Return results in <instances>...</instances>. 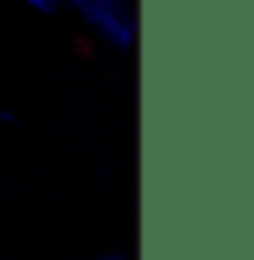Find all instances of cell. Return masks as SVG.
Listing matches in <instances>:
<instances>
[{
    "label": "cell",
    "mask_w": 254,
    "mask_h": 260,
    "mask_svg": "<svg viewBox=\"0 0 254 260\" xmlns=\"http://www.w3.org/2000/svg\"><path fill=\"white\" fill-rule=\"evenodd\" d=\"M78 18L111 48L129 51L138 42V9L132 0H69Z\"/></svg>",
    "instance_id": "6da1fadb"
},
{
    "label": "cell",
    "mask_w": 254,
    "mask_h": 260,
    "mask_svg": "<svg viewBox=\"0 0 254 260\" xmlns=\"http://www.w3.org/2000/svg\"><path fill=\"white\" fill-rule=\"evenodd\" d=\"M30 9H36V12H42V15H57L60 9H63V0H24Z\"/></svg>",
    "instance_id": "7a4b0ae2"
},
{
    "label": "cell",
    "mask_w": 254,
    "mask_h": 260,
    "mask_svg": "<svg viewBox=\"0 0 254 260\" xmlns=\"http://www.w3.org/2000/svg\"><path fill=\"white\" fill-rule=\"evenodd\" d=\"M0 123H3V126H18V117H15L12 111H6V108H0Z\"/></svg>",
    "instance_id": "3957f363"
},
{
    "label": "cell",
    "mask_w": 254,
    "mask_h": 260,
    "mask_svg": "<svg viewBox=\"0 0 254 260\" xmlns=\"http://www.w3.org/2000/svg\"><path fill=\"white\" fill-rule=\"evenodd\" d=\"M93 260H129L123 251H108V254H99V257H93Z\"/></svg>",
    "instance_id": "277c9868"
}]
</instances>
